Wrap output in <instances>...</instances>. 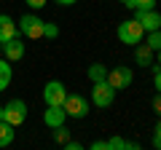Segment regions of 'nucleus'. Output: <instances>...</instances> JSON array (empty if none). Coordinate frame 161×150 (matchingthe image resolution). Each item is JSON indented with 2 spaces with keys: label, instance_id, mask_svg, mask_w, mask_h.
<instances>
[{
  "label": "nucleus",
  "instance_id": "obj_1",
  "mask_svg": "<svg viewBox=\"0 0 161 150\" xmlns=\"http://www.w3.org/2000/svg\"><path fill=\"white\" fill-rule=\"evenodd\" d=\"M145 38V29L137 19H126V22L118 24V40L126 43V46H137L140 40Z\"/></svg>",
  "mask_w": 161,
  "mask_h": 150
},
{
  "label": "nucleus",
  "instance_id": "obj_2",
  "mask_svg": "<svg viewBox=\"0 0 161 150\" xmlns=\"http://www.w3.org/2000/svg\"><path fill=\"white\" fill-rule=\"evenodd\" d=\"M62 110L67 113V118H86L89 115V99L86 97H80V94H67L64 97V102H62Z\"/></svg>",
  "mask_w": 161,
  "mask_h": 150
},
{
  "label": "nucleus",
  "instance_id": "obj_3",
  "mask_svg": "<svg viewBox=\"0 0 161 150\" xmlns=\"http://www.w3.org/2000/svg\"><path fill=\"white\" fill-rule=\"evenodd\" d=\"M3 121L11 123L14 129L22 126L24 121H27V104L22 102V99H11V102L3 104Z\"/></svg>",
  "mask_w": 161,
  "mask_h": 150
},
{
  "label": "nucleus",
  "instance_id": "obj_4",
  "mask_svg": "<svg viewBox=\"0 0 161 150\" xmlns=\"http://www.w3.org/2000/svg\"><path fill=\"white\" fill-rule=\"evenodd\" d=\"M16 27H19V32H22L27 40H40V38H43V19L35 16V13H24Z\"/></svg>",
  "mask_w": 161,
  "mask_h": 150
},
{
  "label": "nucleus",
  "instance_id": "obj_5",
  "mask_svg": "<svg viewBox=\"0 0 161 150\" xmlns=\"http://www.w3.org/2000/svg\"><path fill=\"white\" fill-rule=\"evenodd\" d=\"M113 99H115V88L110 86L108 81L94 83V88H92V102H94V107H110Z\"/></svg>",
  "mask_w": 161,
  "mask_h": 150
},
{
  "label": "nucleus",
  "instance_id": "obj_6",
  "mask_svg": "<svg viewBox=\"0 0 161 150\" xmlns=\"http://www.w3.org/2000/svg\"><path fill=\"white\" fill-rule=\"evenodd\" d=\"M105 81H108L115 91H121V88H129V86H132L134 72L129 67H113V70H108V78H105Z\"/></svg>",
  "mask_w": 161,
  "mask_h": 150
},
{
  "label": "nucleus",
  "instance_id": "obj_7",
  "mask_svg": "<svg viewBox=\"0 0 161 150\" xmlns=\"http://www.w3.org/2000/svg\"><path fill=\"white\" fill-rule=\"evenodd\" d=\"M64 97H67V88H64L62 81H48L46 88H43V99H46V104H59L62 107Z\"/></svg>",
  "mask_w": 161,
  "mask_h": 150
},
{
  "label": "nucleus",
  "instance_id": "obj_8",
  "mask_svg": "<svg viewBox=\"0 0 161 150\" xmlns=\"http://www.w3.org/2000/svg\"><path fill=\"white\" fill-rule=\"evenodd\" d=\"M0 48H3V56H6L8 62H19V59L24 56V40H22V38H16V35H14L11 40L0 43Z\"/></svg>",
  "mask_w": 161,
  "mask_h": 150
},
{
  "label": "nucleus",
  "instance_id": "obj_9",
  "mask_svg": "<svg viewBox=\"0 0 161 150\" xmlns=\"http://www.w3.org/2000/svg\"><path fill=\"white\" fill-rule=\"evenodd\" d=\"M137 19L140 24H142L145 32H150V29H161V13L156 11V8H145V11H137Z\"/></svg>",
  "mask_w": 161,
  "mask_h": 150
},
{
  "label": "nucleus",
  "instance_id": "obj_10",
  "mask_svg": "<svg viewBox=\"0 0 161 150\" xmlns=\"http://www.w3.org/2000/svg\"><path fill=\"white\" fill-rule=\"evenodd\" d=\"M43 121H46L48 129H57L67 121V113H64L59 104H46V113H43Z\"/></svg>",
  "mask_w": 161,
  "mask_h": 150
},
{
  "label": "nucleus",
  "instance_id": "obj_11",
  "mask_svg": "<svg viewBox=\"0 0 161 150\" xmlns=\"http://www.w3.org/2000/svg\"><path fill=\"white\" fill-rule=\"evenodd\" d=\"M132 48H134V62H137L140 67H150V64H153V54H156V51L148 46V43L140 40L137 46H132Z\"/></svg>",
  "mask_w": 161,
  "mask_h": 150
},
{
  "label": "nucleus",
  "instance_id": "obj_12",
  "mask_svg": "<svg viewBox=\"0 0 161 150\" xmlns=\"http://www.w3.org/2000/svg\"><path fill=\"white\" fill-rule=\"evenodd\" d=\"M19 32V27H16V22H14L8 13H0V43H6V40H11L14 35Z\"/></svg>",
  "mask_w": 161,
  "mask_h": 150
},
{
  "label": "nucleus",
  "instance_id": "obj_13",
  "mask_svg": "<svg viewBox=\"0 0 161 150\" xmlns=\"http://www.w3.org/2000/svg\"><path fill=\"white\" fill-rule=\"evenodd\" d=\"M11 78H14L11 64H8V59L3 56V59H0V91H6V88L11 86Z\"/></svg>",
  "mask_w": 161,
  "mask_h": 150
},
{
  "label": "nucleus",
  "instance_id": "obj_14",
  "mask_svg": "<svg viewBox=\"0 0 161 150\" xmlns=\"http://www.w3.org/2000/svg\"><path fill=\"white\" fill-rule=\"evenodd\" d=\"M86 75H89V81H92V83H99V81H105V78H108V67H105V64H99V62H94L92 67L86 70Z\"/></svg>",
  "mask_w": 161,
  "mask_h": 150
},
{
  "label": "nucleus",
  "instance_id": "obj_15",
  "mask_svg": "<svg viewBox=\"0 0 161 150\" xmlns=\"http://www.w3.org/2000/svg\"><path fill=\"white\" fill-rule=\"evenodd\" d=\"M14 137H16V131H14L11 123L0 121V147H8V145L14 142Z\"/></svg>",
  "mask_w": 161,
  "mask_h": 150
},
{
  "label": "nucleus",
  "instance_id": "obj_16",
  "mask_svg": "<svg viewBox=\"0 0 161 150\" xmlns=\"http://www.w3.org/2000/svg\"><path fill=\"white\" fill-rule=\"evenodd\" d=\"M145 43H148L153 51H158V48H161V29H150V32H148V40H145Z\"/></svg>",
  "mask_w": 161,
  "mask_h": 150
},
{
  "label": "nucleus",
  "instance_id": "obj_17",
  "mask_svg": "<svg viewBox=\"0 0 161 150\" xmlns=\"http://www.w3.org/2000/svg\"><path fill=\"white\" fill-rule=\"evenodd\" d=\"M105 147H108V150H126V139H121V137H110L108 142H105Z\"/></svg>",
  "mask_w": 161,
  "mask_h": 150
},
{
  "label": "nucleus",
  "instance_id": "obj_18",
  "mask_svg": "<svg viewBox=\"0 0 161 150\" xmlns=\"http://www.w3.org/2000/svg\"><path fill=\"white\" fill-rule=\"evenodd\" d=\"M129 8H134V11H145V8H156V0H132V3H129Z\"/></svg>",
  "mask_w": 161,
  "mask_h": 150
},
{
  "label": "nucleus",
  "instance_id": "obj_19",
  "mask_svg": "<svg viewBox=\"0 0 161 150\" xmlns=\"http://www.w3.org/2000/svg\"><path fill=\"white\" fill-rule=\"evenodd\" d=\"M43 38H59V27L54 22H43Z\"/></svg>",
  "mask_w": 161,
  "mask_h": 150
},
{
  "label": "nucleus",
  "instance_id": "obj_20",
  "mask_svg": "<svg viewBox=\"0 0 161 150\" xmlns=\"http://www.w3.org/2000/svg\"><path fill=\"white\" fill-rule=\"evenodd\" d=\"M54 139H57L59 145H64V142L70 139V131L64 129V123H62V126H57V129H54Z\"/></svg>",
  "mask_w": 161,
  "mask_h": 150
},
{
  "label": "nucleus",
  "instance_id": "obj_21",
  "mask_svg": "<svg viewBox=\"0 0 161 150\" xmlns=\"http://www.w3.org/2000/svg\"><path fill=\"white\" fill-rule=\"evenodd\" d=\"M153 147L161 150V121L156 123V131H153Z\"/></svg>",
  "mask_w": 161,
  "mask_h": 150
},
{
  "label": "nucleus",
  "instance_id": "obj_22",
  "mask_svg": "<svg viewBox=\"0 0 161 150\" xmlns=\"http://www.w3.org/2000/svg\"><path fill=\"white\" fill-rule=\"evenodd\" d=\"M150 104H153V113H156V115L161 118V91H158V94L153 97V102H150Z\"/></svg>",
  "mask_w": 161,
  "mask_h": 150
},
{
  "label": "nucleus",
  "instance_id": "obj_23",
  "mask_svg": "<svg viewBox=\"0 0 161 150\" xmlns=\"http://www.w3.org/2000/svg\"><path fill=\"white\" fill-rule=\"evenodd\" d=\"M24 3H27L30 8H35V11H38V8H43V6H46V0H24Z\"/></svg>",
  "mask_w": 161,
  "mask_h": 150
},
{
  "label": "nucleus",
  "instance_id": "obj_24",
  "mask_svg": "<svg viewBox=\"0 0 161 150\" xmlns=\"http://www.w3.org/2000/svg\"><path fill=\"white\" fill-rule=\"evenodd\" d=\"M153 86L161 91V67H158V70H153Z\"/></svg>",
  "mask_w": 161,
  "mask_h": 150
},
{
  "label": "nucleus",
  "instance_id": "obj_25",
  "mask_svg": "<svg viewBox=\"0 0 161 150\" xmlns=\"http://www.w3.org/2000/svg\"><path fill=\"white\" fill-rule=\"evenodd\" d=\"M64 147H67V150H80L83 145H80V142H73V139H67V142H64Z\"/></svg>",
  "mask_w": 161,
  "mask_h": 150
},
{
  "label": "nucleus",
  "instance_id": "obj_26",
  "mask_svg": "<svg viewBox=\"0 0 161 150\" xmlns=\"http://www.w3.org/2000/svg\"><path fill=\"white\" fill-rule=\"evenodd\" d=\"M57 3H59V6H73L75 0H57Z\"/></svg>",
  "mask_w": 161,
  "mask_h": 150
},
{
  "label": "nucleus",
  "instance_id": "obj_27",
  "mask_svg": "<svg viewBox=\"0 0 161 150\" xmlns=\"http://www.w3.org/2000/svg\"><path fill=\"white\" fill-rule=\"evenodd\" d=\"M121 3H124V6H126V8H129V3H132V0H121Z\"/></svg>",
  "mask_w": 161,
  "mask_h": 150
},
{
  "label": "nucleus",
  "instance_id": "obj_28",
  "mask_svg": "<svg viewBox=\"0 0 161 150\" xmlns=\"http://www.w3.org/2000/svg\"><path fill=\"white\" fill-rule=\"evenodd\" d=\"M158 67H161V48H158Z\"/></svg>",
  "mask_w": 161,
  "mask_h": 150
},
{
  "label": "nucleus",
  "instance_id": "obj_29",
  "mask_svg": "<svg viewBox=\"0 0 161 150\" xmlns=\"http://www.w3.org/2000/svg\"><path fill=\"white\" fill-rule=\"evenodd\" d=\"M0 121H3V104H0Z\"/></svg>",
  "mask_w": 161,
  "mask_h": 150
}]
</instances>
